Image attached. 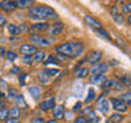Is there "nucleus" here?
Returning <instances> with one entry per match:
<instances>
[{
	"mask_svg": "<svg viewBox=\"0 0 131 123\" xmlns=\"http://www.w3.org/2000/svg\"><path fill=\"white\" fill-rule=\"evenodd\" d=\"M55 49H56V53L66 56L67 59H75V57H79L83 53L85 44L79 43V41H67V43L57 45Z\"/></svg>",
	"mask_w": 131,
	"mask_h": 123,
	"instance_id": "nucleus-1",
	"label": "nucleus"
},
{
	"mask_svg": "<svg viewBox=\"0 0 131 123\" xmlns=\"http://www.w3.org/2000/svg\"><path fill=\"white\" fill-rule=\"evenodd\" d=\"M29 18L36 22H47L48 19H56L57 14L49 6H34L29 8Z\"/></svg>",
	"mask_w": 131,
	"mask_h": 123,
	"instance_id": "nucleus-2",
	"label": "nucleus"
},
{
	"mask_svg": "<svg viewBox=\"0 0 131 123\" xmlns=\"http://www.w3.org/2000/svg\"><path fill=\"white\" fill-rule=\"evenodd\" d=\"M30 44L34 45V47H51L55 43V38H51V37H44L40 34H31L30 36Z\"/></svg>",
	"mask_w": 131,
	"mask_h": 123,
	"instance_id": "nucleus-3",
	"label": "nucleus"
},
{
	"mask_svg": "<svg viewBox=\"0 0 131 123\" xmlns=\"http://www.w3.org/2000/svg\"><path fill=\"white\" fill-rule=\"evenodd\" d=\"M106 93L108 92H104L101 94L100 97H98V101H97V108L100 112H102L104 115H108L109 114V100L106 98Z\"/></svg>",
	"mask_w": 131,
	"mask_h": 123,
	"instance_id": "nucleus-4",
	"label": "nucleus"
},
{
	"mask_svg": "<svg viewBox=\"0 0 131 123\" xmlns=\"http://www.w3.org/2000/svg\"><path fill=\"white\" fill-rule=\"evenodd\" d=\"M109 70V66L106 64V63H98V64H96V66H93L92 68L89 70L90 73L93 74V75H104V74L106 73Z\"/></svg>",
	"mask_w": 131,
	"mask_h": 123,
	"instance_id": "nucleus-5",
	"label": "nucleus"
},
{
	"mask_svg": "<svg viewBox=\"0 0 131 123\" xmlns=\"http://www.w3.org/2000/svg\"><path fill=\"white\" fill-rule=\"evenodd\" d=\"M37 51H38V49H37L34 45H31L30 43L29 44H22L19 47V52L22 53V56H33Z\"/></svg>",
	"mask_w": 131,
	"mask_h": 123,
	"instance_id": "nucleus-6",
	"label": "nucleus"
},
{
	"mask_svg": "<svg viewBox=\"0 0 131 123\" xmlns=\"http://www.w3.org/2000/svg\"><path fill=\"white\" fill-rule=\"evenodd\" d=\"M109 102L112 104V107H113V108L116 109L117 112H120V114L126 112V111L128 109V107H127V105H126L123 101H120V100H119L117 97H112V98H111V101H109Z\"/></svg>",
	"mask_w": 131,
	"mask_h": 123,
	"instance_id": "nucleus-7",
	"label": "nucleus"
},
{
	"mask_svg": "<svg viewBox=\"0 0 131 123\" xmlns=\"http://www.w3.org/2000/svg\"><path fill=\"white\" fill-rule=\"evenodd\" d=\"M0 10L6 12H14L16 10V4L15 2H11V0H2L0 2Z\"/></svg>",
	"mask_w": 131,
	"mask_h": 123,
	"instance_id": "nucleus-8",
	"label": "nucleus"
},
{
	"mask_svg": "<svg viewBox=\"0 0 131 123\" xmlns=\"http://www.w3.org/2000/svg\"><path fill=\"white\" fill-rule=\"evenodd\" d=\"M29 93L31 94L34 101H40L41 96H42V89L38 85H31V86H29Z\"/></svg>",
	"mask_w": 131,
	"mask_h": 123,
	"instance_id": "nucleus-9",
	"label": "nucleus"
},
{
	"mask_svg": "<svg viewBox=\"0 0 131 123\" xmlns=\"http://www.w3.org/2000/svg\"><path fill=\"white\" fill-rule=\"evenodd\" d=\"M101 59H102V52L101 51H93V52H90V55L88 56V61L92 66L98 64Z\"/></svg>",
	"mask_w": 131,
	"mask_h": 123,
	"instance_id": "nucleus-10",
	"label": "nucleus"
},
{
	"mask_svg": "<svg viewBox=\"0 0 131 123\" xmlns=\"http://www.w3.org/2000/svg\"><path fill=\"white\" fill-rule=\"evenodd\" d=\"M55 104H56L55 98H49V100H44L41 104H38V107H40V109L42 111V112H47V111L55 108V107H56Z\"/></svg>",
	"mask_w": 131,
	"mask_h": 123,
	"instance_id": "nucleus-11",
	"label": "nucleus"
},
{
	"mask_svg": "<svg viewBox=\"0 0 131 123\" xmlns=\"http://www.w3.org/2000/svg\"><path fill=\"white\" fill-rule=\"evenodd\" d=\"M63 30H64V25L61 22H57L55 25H52V26H49V29L47 32L52 36H57V34H60V33H63Z\"/></svg>",
	"mask_w": 131,
	"mask_h": 123,
	"instance_id": "nucleus-12",
	"label": "nucleus"
},
{
	"mask_svg": "<svg viewBox=\"0 0 131 123\" xmlns=\"http://www.w3.org/2000/svg\"><path fill=\"white\" fill-rule=\"evenodd\" d=\"M64 112H66V108L63 104H57L55 108H53V119L59 120V119H63L64 118Z\"/></svg>",
	"mask_w": 131,
	"mask_h": 123,
	"instance_id": "nucleus-13",
	"label": "nucleus"
},
{
	"mask_svg": "<svg viewBox=\"0 0 131 123\" xmlns=\"http://www.w3.org/2000/svg\"><path fill=\"white\" fill-rule=\"evenodd\" d=\"M49 29L48 22H36L31 25V30L34 32H47Z\"/></svg>",
	"mask_w": 131,
	"mask_h": 123,
	"instance_id": "nucleus-14",
	"label": "nucleus"
},
{
	"mask_svg": "<svg viewBox=\"0 0 131 123\" xmlns=\"http://www.w3.org/2000/svg\"><path fill=\"white\" fill-rule=\"evenodd\" d=\"M85 22L88 23L90 27H94L96 30H97V29H100V27H102V25L98 22L97 19H94L93 16H90V15H86V16H85Z\"/></svg>",
	"mask_w": 131,
	"mask_h": 123,
	"instance_id": "nucleus-15",
	"label": "nucleus"
},
{
	"mask_svg": "<svg viewBox=\"0 0 131 123\" xmlns=\"http://www.w3.org/2000/svg\"><path fill=\"white\" fill-rule=\"evenodd\" d=\"M105 81H106L105 75H93L90 78V84H93V85H102Z\"/></svg>",
	"mask_w": 131,
	"mask_h": 123,
	"instance_id": "nucleus-16",
	"label": "nucleus"
},
{
	"mask_svg": "<svg viewBox=\"0 0 131 123\" xmlns=\"http://www.w3.org/2000/svg\"><path fill=\"white\" fill-rule=\"evenodd\" d=\"M15 4H16V8H29L34 4V2L33 0H16Z\"/></svg>",
	"mask_w": 131,
	"mask_h": 123,
	"instance_id": "nucleus-17",
	"label": "nucleus"
},
{
	"mask_svg": "<svg viewBox=\"0 0 131 123\" xmlns=\"http://www.w3.org/2000/svg\"><path fill=\"white\" fill-rule=\"evenodd\" d=\"M89 68L88 67H79V68H77L75 70V77L77 78H86L89 75Z\"/></svg>",
	"mask_w": 131,
	"mask_h": 123,
	"instance_id": "nucleus-18",
	"label": "nucleus"
},
{
	"mask_svg": "<svg viewBox=\"0 0 131 123\" xmlns=\"http://www.w3.org/2000/svg\"><path fill=\"white\" fill-rule=\"evenodd\" d=\"M120 101H123L124 104L128 107V105H131V90L130 92H126V93H123V94H120V97H117Z\"/></svg>",
	"mask_w": 131,
	"mask_h": 123,
	"instance_id": "nucleus-19",
	"label": "nucleus"
},
{
	"mask_svg": "<svg viewBox=\"0 0 131 123\" xmlns=\"http://www.w3.org/2000/svg\"><path fill=\"white\" fill-rule=\"evenodd\" d=\"M86 120H88V123H98V122H100V118H98V115L92 109L88 114V119H86Z\"/></svg>",
	"mask_w": 131,
	"mask_h": 123,
	"instance_id": "nucleus-20",
	"label": "nucleus"
},
{
	"mask_svg": "<svg viewBox=\"0 0 131 123\" xmlns=\"http://www.w3.org/2000/svg\"><path fill=\"white\" fill-rule=\"evenodd\" d=\"M8 118H10V108L4 107L0 109V122H6Z\"/></svg>",
	"mask_w": 131,
	"mask_h": 123,
	"instance_id": "nucleus-21",
	"label": "nucleus"
},
{
	"mask_svg": "<svg viewBox=\"0 0 131 123\" xmlns=\"http://www.w3.org/2000/svg\"><path fill=\"white\" fill-rule=\"evenodd\" d=\"M94 98H96V90L90 88V89L88 90V96H86V98H85V102H86V104H90V102H92Z\"/></svg>",
	"mask_w": 131,
	"mask_h": 123,
	"instance_id": "nucleus-22",
	"label": "nucleus"
},
{
	"mask_svg": "<svg viewBox=\"0 0 131 123\" xmlns=\"http://www.w3.org/2000/svg\"><path fill=\"white\" fill-rule=\"evenodd\" d=\"M45 56H47V53H45V51H42V49L37 51L34 55H33V57H34V61H44Z\"/></svg>",
	"mask_w": 131,
	"mask_h": 123,
	"instance_id": "nucleus-23",
	"label": "nucleus"
},
{
	"mask_svg": "<svg viewBox=\"0 0 131 123\" xmlns=\"http://www.w3.org/2000/svg\"><path fill=\"white\" fill-rule=\"evenodd\" d=\"M123 120V115L122 114H119V112H116V114H113V115H111L109 116V123H120Z\"/></svg>",
	"mask_w": 131,
	"mask_h": 123,
	"instance_id": "nucleus-24",
	"label": "nucleus"
},
{
	"mask_svg": "<svg viewBox=\"0 0 131 123\" xmlns=\"http://www.w3.org/2000/svg\"><path fill=\"white\" fill-rule=\"evenodd\" d=\"M15 102L18 105L16 107H22V108H27V104H26V101H25V97L22 96V94H18V96H16V98H15Z\"/></svg>",
	"mask_w": 131,
	"mask_h": 123,
	"instance_id": "nucleus-25",
	"label": "nucleus"
},
{
	"mask_svg": "<svg viewBox=\"0 0 131 123\" xmlns=\"http://www.w3.org/2000/svg\"><path fill=\"white\" fill-rule=\"evenodd\" d=\"M8 32H10L11 33V34L12 36H18V34H20V32H19V27L18 26H16V25H14V23H10V25H8Z\"/></svg>",
	"mask_w": 131,
	"mask_h": 123,
	"instance_id": "nucleus-26",
	"label": "nucleus"
},
{
	"mask_svg": "<svg viewBox=\"0 0 131 123\" xmlns=\"http://www.w3.org/2000/svg\"><path fill=\"white\" fill-rule=\"evenodd\" d=\"M19 116H20L19 107H12V108H10V118H19Z\"/></svg>",
	"mask_w": 131,
	"mask_h": 123,
	"instance_id": "nucleus-27",
	"label": "nucleus"
},
{
	"mask_svg": "<svg viewBox=\"0 0 131 123\" xmlns=\"http://www.w3.org/2000/svg\"><path fill=\"white\" fill-rule=\"evenodd\" d=\"M96 32H97V34H98V36H101V37H102V38H105V40H111V36H109V33L106 32L104 27H100V29H97Z\"/></svg>",
	"mask_w": 131,
	"mask_h": 123,
	"instance_id": "nucleus-28",
	"label": "nucleus"
},
{
	"mask_svg": "<svg viewBox=\"0 0 131 123\" xmlns=\"http://www.w3.org/2000/svg\"><path fill=\"white\" fill-rule=\"evenodd\" d=\"M120 82H122L123 86H130V88H131V75H128V74L123 75L120 78Z\"/></svg>",
	"mask_w": 131,
	"mask_h": 123,
	"instance_id": "nucleus-29",
	"label": "nucleus"
},
{
	"mask_svg": "<svg viewBox=\"0 0 131 123\" xmlns=\"http://www.w3.org/2000/svg\"><path fill=\"white\" fill-rule=\"evenodd\" d=\"M18 94L19 93H18V90H16V89H10V90H8V93H7V98H8V100H15Z\"/></svg>",
	"mask_w": 131,
	"mask_h": 123,
	"instance_id": "nucleus-30",
	"label": "nucleus"
},
{
	"mask_svg": "<svg viewBox=\"0 0 131 123\" xmlns=\"http://www.w3.org/2000/svg\"><path fill=\"white\" fill-rule=\"evenodd\" d=\"M44 73L47 74L48 77H56L57 74H59V70L57 68H45Z\"/></svg>",
	"mask_w": 131,
	"mask_h": 123,
	"instance_id": "nucleus-31",
	"label": "nucleus"
},
{
	"mask_svg": "<svg viewBox=\"0 0 131 123\" xmlns=\"http://www.w3.org/2000/svg\"><path fill=\"white\" fill-rule=\"evenodd\" d=\"M38 81L42 82V84H48V82H49V77H48L44 71H41V73L38 74Z\"/></svg>",
	"mask_w": 131,
	"mask_h": 123,
	"instance_id": "nucleus-32",
	"label": "nucleus"
},
{
	"mask_svg": "<svg viewBox=\"0 0 131 123\" xmlns=\"http://www.w3.org/2000/svg\"><path fill=\"white\" fill-rule=\"evenodd\" d=\"M6 57H7V60H10V61H14L16 57H18V55L14 52V51H7L6 52Z\"/></svg>",
	"mask_w": 131,
	"mask_h": 123,
	"instance_id": "nucleus-33",
	"label": "nucleus"
},
{
	"mask_svg": "<svg viewBox=\"0 0 131 123\" xmlns=\"http://www.w3.org/2000/svg\"><path fill=\"white\" fill-rule=\"evenodd\" d=\"M44 64L45 66H48V64H53V66H56L57 64V59L55 56H48V59L44 61Z\"/></svg>",
	"mask_w": 131,
	"mask_h": 123,
	"instance_id": "nucleus-34",
	"label": "nucleus"
},
{
	"mask_svg": "<svg viewBox=\"0 0 131 123\" xmlns=\"http://www.w3.org/2000/svg\"><path fill=\"white\" fill-rule=\"evenodd\" d=\"M22 61H23L25 64L30 66V64H33V61H34V57H33V56H23L22 57Z\"/></svg>",
	"mask_w": 131,
	"mask_h": 123,
	"instance_id": "nucleus-35",
	"label": "nucleus"
},
{
	"mask_svg": "<svg viewBox=\"0 0 131 123\" xmlns=\"http://www.w3.org/2000/svg\"><path fill=\"white\" fill-rule=\"evenodd\" d=\"M113 20H115L116 23H123V22H124V16H123L120 12H119V14L113 15Z\"/></svg>",
	"mask_w": 131,
	"mask_h": 123,
	"instance_id": "nucleus-36",
	"label": "nucleus"
},
{
	"mask_svg": "<svg viewBox=\"0 0 131 123\" xmlns=\"http://www.w3.org/2000/svg\"><path fill=\"white\" fill-rule=\"evenodd\" d=\"M123 12L131 15V3H124L123 4Z\"/></svg>",
	"mask_w": 131,
	"mask_h": 123,
	"instance_id": "nucleus-37",
	"label": "nucleus"
},
{
	"mask_svg": "<svg viewBox=\"0 0 131 123\" xmlns=\"http://www.w3.org/2000/svg\"><path fill=\"white\" fill-rule=\"evenodd\" d=\"M18 27H19V32H20V33H26V32H29V26H27L26 23H20Z\"/></svg>",
	"mask_w": 131,
	"mask_h": 123,
	"instance_id": "nucleus-38",
	"label": "nucleus"
},
{
	"mask_svg": "<svg viewBox=\"0 0 131 123\" xmlns=\"http://www.w3.org/2000/svg\"><path fill=\"white\" fill-rule=\"evenodd\" d=\"M6 123H20V118H8Z\"/></svg>",
	"mask_w": 131,
	"mask_h": 123,
	"instance_id": "nucleus-39",
	"label": "nucleus"
},
{
	"mask_svg": "<svg viewBox=\"0 0 131 123\" xmlns=\"http://www.w3.org/2000/svg\"><path fill=\"white\" fill-rule=\"evenodd\" d=\"M74 123H88V120H86L85 116H78L75 120H74Z\"/></svg>",
	"mask_w": 131,
	"mask_h": 123,
	"instance_id": "nucleus-40",
	"label": "nucleus"
},
{
	"mask_svg": "<svg viewBox=\"0 0 131 123\" xmlns=\"http://www.w3.org/2000/svg\"><path fill=\"white\" fill-rule=\"evenodd\" d=\"M7 23V19H6V16H4L2 12H0V26H4V25Z\"/></svg>",
	"mask_w": 131,
	"mask_h": 123,
	"instance_id": "nucleus-41",
	"label": "nucleus"
},
{
	"mask_svg": "<svg viewBox=\"0 0 131 123\" xmlns=\"http://www.w3.org/2000/svg\"><path fill=\"white\" fill-rule=\"evenodd\" d=\"M25 79H26V74H22V75H19V84L20 85H26V82H25Z\"/></svg>",
	"mask_w": 131,
	"mask_h": 123,
	"instance_id": "nucleus-42",
	"label": "nucleus"
},
{
	"mask_svg": "<svg viewBox=\"0 0 131 123\" xmlns=\"http://www.w3.org/2000/svg\"><path fill=\"white\" fill-rule=\"evenodd\" d=\"M31 123H45V119L44 118H33Z\"/></svg>",
	"mask_w": 131,
	"mask_h": 123,
	"instance_id": "nucleus-43",
	"label": "nucleus"
},
{
	"mask_svg": "<svg viewBox=\"0 0 131 123\" xmlns=\"http://www.w3.org/2000/svg\"><path fill=\"white\" fill-rule=\"evenodd\" d=\"M81 108H82V102H81V101H78L77 104L72 107V109L75 111V112H77V111H81Z\"/></svg>",
	"mask_w": 131,
	"mask_h": 123,
	"instance_id": "nucleus-44",
	"label": "nucleus"
},
{
	"mask_svg": "<svg viewBox=\"0 0 131 123\" xmlns=\"http://www.w3.org/2000/svg\"><path fill=\"white\" fill-rule=\"evenodd\" d=\"M3 88H7V82L3 81V79H0V92H2Z\"/></svg>",
	"mask_w": 131,
	"mask_h": 123,
	"instance_id": "nucleus-45",
	"label": "nucleus"
},
{
	"mask_svg": "<svg viewBox=\"0 0 131 123\" xmlns=\"http://www.w3.org/2000/svg\"><path fill=\"white\" fill-rule=\"evenodd\" d=\"M19 67H16V66H15V67H12V74H19Z\"/></svg>",
	"mask_w": 131,
	"mask_h": 123,
	"instance_id": "nucleus-46",
	"label": "nucleus"
},
{
	"mask_svg": "<svg viewBox=\"0 0 131 123\" xmlns=\"http://www.w3.org/2000/svg\"><path fill=\"white\" fill-rule=\"evenodd\" d=\"M90 111H92V108H90V107H88V108H85L83 111H82V115H85V114H89Z\"/></svg>",
	"mask_w": 131,
	"mask_h": 123,
	"instance_id": "nucleus-47",
	"label": "nucleus"
},
{
	"mask_svg": "<svg viewBox=\"0 0 131 123\" xmlns=\"http://www.w3.org/2000/svg\"><path fill=\"white\" fill-rule=\"evenodd\" d=\"M45 123H57L56 119H51V120H45Z\"/></svg>",
	"mask_w": 131,
	"mask_h": 123,
	"instance_id": "nucleus-48",
	"label": "nucleus"
},
{
	"mask_svg": "<svg viewBox=\"0 0 131 123\" xmlns=\"http://www.w3.org/2000/svg\"><path fill=\"white\" fill-rule=\"evenodd\" d=\"M0 55H6V51H4L3 47H0Z\"/></svg>",
	"mask_w": 131,
	"mask_h": 123,
	"instance_id": "nucleus-49",
	"label": "nucleus"
},
{
	"mask_svg": "<svg viewBox=\"0 0 131 123\" xmlns=\"http://www.w3.org/2000/svg\"><path fill=\"white\" fill-rule=\"evenodd\" d=\"M2 108H4V102L0 101V109H2Z\"/></svg>",
	"mask_w": 131,
	"mask_h": 123,
	"instance_id": "nucleus-50",
	"label": "nucleus"
},
{
	"mask_svg": "<svg viewBox=\"0 0 131 123\" xmlns=\"http://www.w3.org/2000/svg\"><path fill=\"white\" fill-rule=\"evenodd\" d=\"M127 20H128V23H131V15L128 16V18H127Z\"/></svg>",
	"mask_w": 131,
	"mask_h": 123,
	"instance_id": "nucleus-51",
	"label": "nucleus"
},
{
	"mask_svg": "<svg viewBox=\"0 0 131 123\" xmlns=\"http://www.w3.org/2000/svg\"><path fill=\"white\" fill-rule=\"evenodd\" d=\"M105 123H109V122H105Z\"/></svg>",
	"mask_w": 131,
	"mask_h": 123,
	"instance_id": "nucleus-52",
	"label": "nucleus"
}]
</instances>
